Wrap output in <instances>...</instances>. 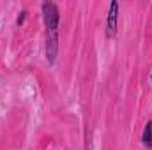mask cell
I'll return each mask as SVG.
<instances>
[{
    "instance_id": "3",
    "label": "cell",
    "mask_w": 152,
    "mask_h": 150,
    "mask_svg": "<svg viewBox=\"0 0 152 150\" xmlns=\"http://www.w3.org/2000/svg\"><path fill=\"white\" fill-rule=\"evenodd\" d=\"M143 143L147 147H152V122H149L145 125V131H143Z\"/></svg>"
},
{
    "instance_id": "4",
    "label": "cell",
    "mask_w": 152,
    "mask_h": 150,
    "mask_svg": "<svg viewBox=\"0 0 152 150\" xmlns=\"http://www.w3.org/2000/svg\"><path fill=\"white\" fill-rule=\"evenodd\" d=\"M25 14H27L25 11H21V12H20V16H18V20H16V23H18V25H23V21H25Z\"/></svg>"
},
{
    "instance_id": "2",
    "label": "cell",
    "mask_w": 152,
    "mask_h": 150,
    "mask_svg": "<svg viewBox=\"0 0 152 150\" xmlns=\"http://www.w3.org/2000/svg\"><path fill=\"white\" fill-rule=\"evenodd\" d=\"M117 16H118V4L112 2L110 4V12H108V37H113L117 32Z\"/></svg>"
},
{
    "instance_id": "1",
    "label": "cell",
    "mask_w": 152,
    "mask_h": 150,
    "mask_svg": "<svg viewBox=\"0 0 152 150\" xmlns=\"http://www.w3.org/2000/svg\"><path fill=\"white\" fill-rule=\"evenodd\" d=\"M42 14H44V23L48 32H57L58 27V9L55 4L51 2H44L42 4Z\"/></svg>"
}]
</instances>
